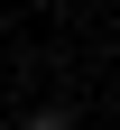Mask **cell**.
<instances>
[{
  "label": "cell",
  "instance_id": "1",
  "mask_svg": "<svg viewBox=\"0 0 120 130\" xmlns=\"http://www.w3.org/2000/svg\"><path fill=\"white\" fill-rule=\"evenodd\" d=\"M19 130H74V111H65V102H37V111H28Z\"/></svg>",
  "mask_w": 120,
  "mask_h": 130
}]
</instances>
